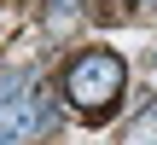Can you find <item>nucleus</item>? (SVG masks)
I'll use <instances>...</instances> for the list:
<instances>
[{
	"instance_id": "5",
	"label": "nucleus",
	"mask_w": 157,
	"mask_h": 145,
	"mask_svg": "<svg viewBox=\"0 0 157 145\" xmlns=\"http://www.w3.org/2000/svg\"><path fill=\"white\" fill-rule=\"evenodd\" d=\"M52 6V17H64V12H76V0H47Z\"/></svg>"
},
{
	"instance_id": "2",
	"label": "nucleus",
	"mask_w": 157,
	"mask_h": 145,
	"mask_svg": "<svg viewBox=\"0 0 157 145\" xmlns=\"http://www.w3.org/2000/svg\"><path fill=\"white\" fill-rule=\"evenodd\" d=\"M52 122H58V110L47 99H17V105L0 110V145H29L35 134H47Z\"/></svg>"
},
{
	"instance_id": "1",
	"label": "nucleus",
	"mask_w": 157,
	"mask_h": 145,
	"mask_svg": "<svg viewBox=\"0 0 157 145\" xmlns=\"http://www.w3.org/2000/svg\"><path fill=\"white\" fill-rule=\"evenodd\" d=\"M122 87H128V70H122V58H117L111 46H87V52H76L70 70H64V99H70L82 116H111L117 99H122Z\"/></svg>"
},
{
	"instance_id": "4",
	"label": "nucleus",
	"mask_w": 157,
	"mask_h": 145,
	"mask_svg": "<svg viewBox=\"0 0 157 145\" xmlns=\"http://www.w3.org/2000/svg\"><path fill=\"white\" fill-rule=\"evenodd\" d=\"M17 87H23V70H0V110H6V105H17V99H12Z\"/></svg>"
},
{
	"instance_id": "3",
	"label": "nucleus",
	"mask_w": 157,
	"mask_h": 145,
	"mask_svg": "<svg viewBox=\"0 0 157 145\" xmlns=\"http://www.w3.org/2000/svg\"><path fill=\"white\" fill-rule=\"evenodd\" d=\"M122 145H157V105H146V116H134V122H128Z\"/></svg>"
}]
</instances>
